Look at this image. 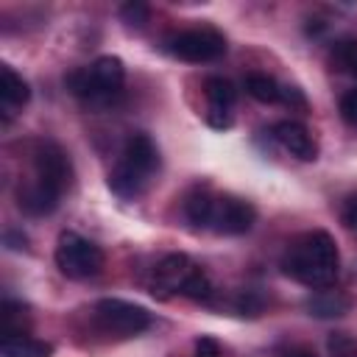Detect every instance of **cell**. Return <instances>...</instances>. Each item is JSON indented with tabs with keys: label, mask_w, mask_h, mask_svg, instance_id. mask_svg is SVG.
Here are the masks:
<instances>
[{
	"label": "cell",
	"mask_w": 357,
	"mask_h": 357,
	"mask_svg": "<svg viewBox=\"0 0 357 357\" xmlns=\"http://www.w3.org/2000/svg\"><path fill=\"white\" fill-rule=\"evenodd\" d=\"M337 245L332 234L321 229L296 237L282 257V271L307 287H329L337 276Z\"/></svg>",
	"instance_id": "cell-1"
},
{
	"label": "cell",
	"mask_w": 357,
	"mask_h": 357,
	"mask_svg": "<svg viewBox=\"0 0 357 357\" xmlns=\"http://www.w3.org/2000/svg\"><path fill=\"white\" fill-rule=\"evenodd\" d=\"M159 170V148L148 134H134L126 139L117 165L109 173V187L120 198H137L148 190Z\"/></svg>",
	"instance_id": "cell-2"
},
{
	"label": "cell",
	"mask_w": 357,
	"mask_h": 357,
	"mask_svg": "<svg viewBox=\"0 0 357 357\" xmlns=\"http://www.w3.org/2000/svg\"><path fill=\"white\" fill-rule=\"evenodd\" d=\"M123 81H126V64L117 56H100L89 67L73 70L67 75V89L86 103H103L123 89Z\"/></svg>",
	"instance_id": "cell-3"
},
{
	"label": "cell",
	"mask_w": 357,
	"mask_h": 357,
	"mask_svg": "<svg viewBox=\"0 0 357 357\" xmlns=\"http://www.w3.org/2000/svg\"><path fill=\"white\" fill-rule=\"evenodd\" d=\"M53 259H56V268L67 279H89L103 271V251L92 240L81 237L78 231L59 234Z\"/></svg>",
	"instance_id": "cell-4"
},
{
	"label": "cell",
	"mask_w": 357,
	"mask_h": 357,
	"mask_svg": "<svg viewBox=\"0 0 357 357\" xmlns=\"http://www.w3.org/2000/svg\"><path fill=\"white\" fill-rule=\"evenodd\" d=\"M165 47L170 56L181 59V61L204 64V61H215L226 53V36L212 25H201V28H187V31L173 33L165 42Z\"/></svg>",
	"instance_id": "cell-5"
},
{
	"label": "cell",
	"mask_w": 357,
	"mask_h": 357,
	"mask_svg": "<svg viewBox=\"0 0 357 357\" xmlns=\"http://www.w3.org/2000/svg\"><path fill=\"white\" fill-rule=\"evenodd\" d=\"M92 318L103 332L117 335V337H134L151 326V312L123 298H100L92 307Z\"/></svg>",
	"instance_id": "cell-6"
},
{
	"label": "cell",
	"mask_w": 357,
	"mask_h": 357,
	"mask_svg": "<svg viewBox=\"0 0 357 357\" xmlns=\"http://www.w3.org/2000/svg\"><path fill=\"white\" fill-rule=\"evenodd\" d=\"M31 165H33V178H39L42 184L53 187L56 192L64 195V190L73 184V165H70V156L64 153L61 145L50 142V139H42L33 145V153H31Z\"/></svg>",
	"instance_id": "cell-7"
},
{
	"label": "cell",
	"mask_w": 357,
	"mask_h": 357,
	"mask_svg": "<svg viewBox=\"0 0 357 357\" xmlns=\"http://www.w3.org/2000/svg\"><path fill=\"white\" fill-rule=\"evenodd\" d=\"M257 220V209L237 195H218L212 206L209 229L218 234H245Z\"/></svg>",
	"instance_id": "cell-8"
},
{
	"label": "cell",
	"mask_w": 357,
	"mask_h": 357,
	"mask_svg": "<svg viewBox=\"0 0 357 357\" xmlns=\"http://www.w3.org/2000/svg\"><path fill=\"white\" fill-rule=\"evenodd\" d=\"M195 271H198V265L187 254H167V257H162L156 262V268H153V293L156 290H159V296L181 293Z\"/></svg>",
	"instance_id": "cell-9"
},
{
	"label": "cell",
	"mask_w": 357,
	"mask_h": 357,
	"mask_svg": "<svg viewBox=\"0 0 357 357\" xmlns=\"http://www.w3.org/2000/svg\"><path fill=\"white\" fill-rule=\"evenodd\" d=\"M273 137H276V142H279L287 153H293L296 159H301V162L318 159V142H315V137L310 134L307 126H301V123H296V120H279V123L273 126Z\"/></svg>",
	"instance_id": "cell-10"
},
{
	"label": "cell",
	"mask_w": 357,
	"mask_h": 357,
	"mask_svg": "<svg viewBox=\"0 0 357 357\" xmlns=\"http://www.w3.org/2000/svg\"><path fill=\"white\" fill-rule=\"evenodd\" d=\"M59 198H61V192H56L53 187L42 184V181L33 178V176L17 187V206H20L25 215H31V218L50 215V212L59 206Z\"/></svg>",
	"instance_id": "cell-11"
},
{
	"label": "cell",
	"mask_w": 357,
	"mask_h": 357,
	"mask_svg": "<svg viewBox=\"0 0 357 357\" xmlns=\"http://www.w3.org/2000/svg\"><path fill=\"white\" fill-rule=\"evenodd\" d=\"M0 100H3V109L6 114H11L14 109L25 106L31 100V89H28V81L8 64L0 67Z\"/></svg>",
	"instance_id": "cell-12"
},
{
	"label": "cell",
	"mask_w": 357,
	"mask_h": 357,
	"mask_svg": "<svg viewBox=\"0 0 357 357\" xmlns=\"http://www.w3.org/2000/svg\"><path fill=\"white\" fill-rule=\"evenodd\" d=\"M304 307L315 318H337L351 310V298L340 290H318L304 301Z\"/></svg>",
	"instance_id": "cell-13"
},
{
	"label": "cell",
	"mask_w": 357,
	"mask_h": 357,
	"mask_svg": "<svg viewBox=\"0 0 357 357\" xmlns=\"http://www.w3.org/2000/svg\"><path fill=\"white\" fill-rule=\"evenodd\" d=\"M50 354H53V343L31 335L3 337L0 343V357H50Z\"/></svg>",
	"instance_id": "cell-14"
},
{
	"label": "cell",
	"mask_w": 357,
	"mask_h": 357,
	"mask_svg": "<svg viewBox=\"0 0 357 357\" xmlns=\"http://www.w3.org/2000/svg\"><path fill=\"white\" fill-rule=\"evenodd\" d=\"M212 206H215V195H209L206 190H192V192L184 198V218H187L195 229H209Z\"/></svg>",
	"instance_id": "cell-15"
},
{
	"label": "cell",
	"mask_w": 357,
	"mask_h": 357,
	"mask_svg": "<svg viewBox=\"0 0 357 357\" xmlns=\"http://www.w3.org/2000/svg\"><path fill=\"white\" fill-rule=\"evenodd\" d=\"M245 92L259 100V103H279L282 98V84L265 73H248L245 75Z\"/></svg>",
	"instance_id": "cell-16"
},
{
	"label": "cell",
	"mask_w": 357,
	"mask_h": 357,
	"mask_svg": "<svg viewBox=\"0 0 357 357\" xmlns=\"http://www.w3.org/2000/svg\"><path fill=\"white\" fill-rule=\"evenodd\" d=\"M0 321H3V337H14V335H28L25 326L31 321L28 307L22 301H11L6 298L0 307Z\"/></svg>",
	"instance_id": "cell-17"
},
{
	"label": "cell",
	"mask_w": 357,
	"mask_h": 357,
	"mask_svg": "<svg viewBox=\"0 0 357 357\" xmlns=\"http://www.w3.org/2000/svg\"><path fill=\"white\" fill-rule=\"evenodd\" d=\"M204 95H206L209 106H215V109H231L237 100L234 84L229 78H220V75H212L204 81Z\"/></svg>",
	"instance_id": "cell-18"
},
{
	"label": "cell",
	"mask_w": 357,
	"mask_h": 357,
	"mask_svg": "<svg viewBox=\"0 0 357 357\" xmlns=\"http://www.w3.org/2000/svg\"><path fill=\"white\" fill-rule=\"evenodd\" d=\"M332 56H335V64H337L349 78L357 81V39H340V42L335 45Z\"/></svg>",
	"instance_id": "cell-19"
},
{
	"label": "cell",
	"mask_w": 357,
	"mask_h": 357,
	"mask_svg": "<svg viewBox=\"0 0 357 357\" xmlns=\"http://www.w3.org/2000/svg\"><path fill=\"white\" fill-rule=\"evenodd\" d=\"M181 296H187V298H192V301H206V298L212 296V282H209V276L198 268V271L190 276V282L184 284Z\"/></svg>",
	"instance_id": "cell-20"
},
{
	"label": "cell",
	"mask_w": 357,
	"mask_h": 357,
	"mask_svg": "<svg viewBox=\"0 0 357 357\" xmlns=\"http://www.w3.org/2000/svg\"><path fill=\"white\" fill-rule=\"evenodd\" d=\"M329 357H357V340L349 332L329 335Z\"/></svg>",
	"instance_id": "cell-21"
},
{
	"label": "cell",
	"mask_w": 357,
	"mask_h": 357,
	"mask_svg": "<svg viewBox=\"0 0 357 357\" xmlns=\"http://www.w3.org/2000/svg\"><path fill=\"white\" fill-rule=\"evenodd\" d=\"M120 20L128 28H142L151 20V8L145 3H126V6H120Z\"/></svg>",
	"instance_id": "cell-22"
},
{
	"label": "cell",
	"mask_w": 357,
	"mask_h": 357,
	"mask_svg": "<svg viewBox=\"0 0 357 357\" xmlns=\"http://www.w3.org/2000/svg\"><path fill=\"white\" fill-rule=\"evenodd\" d=\"M340 117H343L349 126H357V89H349V92L340 98Z\"/></svg>",
	"instance_id": "cell-23"
},
{
	"label": "cell",
	"mask_w": 357,
	"mask_h": 357,
	"mask_svg": "<svg viewBox=\"0 0 357 357\" xmlns=\"http://www.w3.org/2000/svg\"><path fill=\"white\" fill-rule=\"evenodd\" d=\"M279 103H284V106H290V109H307V98L301 95V89H296V86H282V98H279Z\"/></svg>",
	"instance_id": "cell-24"
},
{
	"label": "cell",
	"mask_w": 357,
	"mask_h": 357,
	"mask_svg": "<svg viewBox=\"0 0 357 357\" xmlns=\"http://www.w3.org/2000/svg\"><path fill=\"white\" fill-rule=\"evenodd\" d=\"M195 357H220L218 340L209 337V335H201V337L195 340Z\"/></svg>",
	"instance_id": "cell-25"
},
{
	"label": "cell",
	"mask_w": 357,
	"mask_h": 357,
	"mask_svg": "<svg viewBox=\"0 0 357 357\" xmlns=\"http://www.w3.org/2000/svg\"><path fill=\"white\" fill-rule=\"evenodd\" d=\"M206 123H209L212 128H229V126H231V112H229V109H215V106H209Z\"/></svg>",
	"instance_id": "cell-26"
},
{
	"label": "cell",
	"mask_w": 357,
	"mask_h": 357,
	"mask_svg": "<svg viewBox=\"0 0 357 357\" xmlns=\"http://www.w3.org/2000/svg\"><path fill=\"white\" fill-rule=\"evenodd\" d=\"M340 218H343V223H346L349 229H354V231H357V192H354V195H349V198L343 201Z\"/></svg>",
	"instance_id": "cell-27"
},
{
	"label": "cell",
	"mask_w": 357,
	"mask_h": 357,
	"mask_svg": "<svg viewBox=\"0 0 357 357\" xmlns=\"http://www.w3.org/2000/svg\"><path fill=\"white\" fill-rule=\"evenodd\" d=\"M282 357H318V354L312 349H307V346H290V349L282 351Z\"/></svg>",
	"instance_id": "cell-28"
}]
</instances>
